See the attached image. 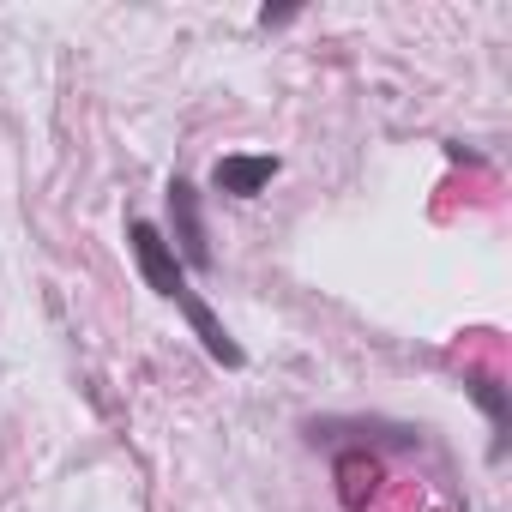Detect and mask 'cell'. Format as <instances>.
<instances>
[{
	"label": "cell",
	"mask_w": 512,
	"mask_h": 512,
	"mask_svg": "<svg viewBox=\"0 0 512 512\" xmlns=\"http://www.w3.org/2000/svg\"><path fill=\"white\" fill-rule=\"evenodd\" d=\"M278 157H266V151H229V157H217V169H211V187L217 193H229V199H253V193H266L272 181H278Z\"/></svg>",
	"instance_id": "obj_3"
},
{
	"label": "cell",
	"mask_w": 512,
	"mask_h": 512,
	"mask_svg": "<svg viewBox=\"0 0 512 512\" xmlns=\"http://www.w3.org/2000/svg\"><path fill=\"white\" fill-rule=\"evenodd\" d=\"M464 386H470V398L488 410V422H494V452H500V446H506V392H500V380H494V374H470Z\"/></svg>",
	"instance_id": "obj_5"
},
{
	"label": "cell",
	"mask_w": 512,
	"mask_h": 512,
	"mask_svg": "<svg viewBox=\"0 0 512 512\" xmlns=\"http://www.w3.org/2000/svg\"><path fill=\"white\" fill-rule=\"evenodd\" d=\"M290 19H296V7H266V13H260L266 31H272V25H290Z\"/></svg>",
	"instance_id": "obj_6"
},
{
	"label": "cell",
	"mask_w": 512,
	"mask_h": 512,
	"mask_svg": "<svg viewBox=\"0 0 512 512\" xmlns=\"http://www.w3.org/2000/svg\"><path fill=\"white\" fill-rule=\"evenodd\" d=\"M175 308H181V320L193 326V338L205 344V356H211V362H223V368H241V362H247V356H241V344H235V338L223 332V320H217V314H211V308L199 302V290H193V284H187V290L175 296Z\"/></svg>",
	"instance_id": "obj_4"
},
{
	"label": "cell",
	"mask_w": 512,
	"mask_h": 512,
	"mask_svg": "<svg viewBox=\"0 0 512 512\" xmlns=\"http://www.w3.org/2000/svg\"><path fill=\"white\" fill-rule=\"evenodd\" d=\"M127 247H133V266H139L145 290H157L163 302H175V296L187 290V266L175 260V247H169V235H163L157 223L133 217V223H127Z\"/></svg>",
	"instance_id": "obj_1"
},
{
	"label": "cell",
	"mask_w": 512,
	"mask_h": 512,
	"mask_svg": "<svg viewBox=\"0 0 512 512\" xmlns=\"http://www.w3.org/2000/svg\"><path fill=\"white\" fill-rule=\"evenodd\" d=\"M169 229H175V260L193 272H211V241H205V217H199V187L193 181H169Z\"/></svg>",
	"instance_id": "obj_2"
}]
</instances>
